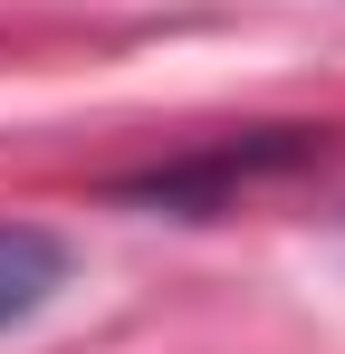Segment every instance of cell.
<instances>
[{
    "label": "cell",
    "mask_w": 345,
    "mask_h": 354,
    "mask_svg": "<svg viewBox=\"0 0 345 354\" xmlns=\"http://www.w3.org/2000/svg\"><path fill=\"white\" fill-rule=\"evenodd\" d=\"M67 288V239L39 221H0V326H29Z\"/></svg>",
    "instance_id": "1"
}]
</instances>
